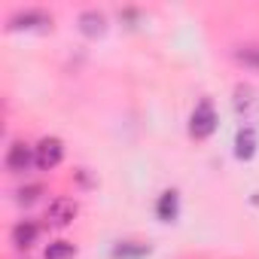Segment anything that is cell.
<instances>
[{"mask_svg": "<svg viewBox=\"0 0 259 259\" xmlns=\"http://www.w3.org/2000/svg\"><path fill=\"white\" fill-rule=\"evenodd\" d=\"M213 132H217V110H213L210 98H201V101L195 104L192 116H189V135H192L195 141H204V138H210Z\"/></svg>", "mask_w": 259, "mask_h": 259, "instance_id": "1", "label": "cell"}, {"mask_svg": "<svg viewBox=\"0 0 259 259\" xmlns=\"http://www.w3.org/2000/svg\"><path fill=\"white\" fill-rule=\"evenodd\" d=\"M52 25V16H46L43 10H25V13H16L10 19V28L13 31H34V28H49Z\"/></svg>", "mask_w": 259, "mask_h": 259, "instance_id": "4", "label": "cell"}, {"mask_svg": "<svg viewBox=\"0 0 259 259\" xmlns=\"http://www.w3.org/2000/svg\"><path fill=\"white\" fill-rule=\"evenodd\" d=\"M238 58H241V61H247V64H256V67H259V49H241V52H238Z\"/></svg>", "mask_w": 259, "mask_h": 259, "instance_id": "14", "label": "cell"}, {"mask_svg": "<svg viewBox=\"0 0 259 259\" xmlns=\"http://www.w3.org/2000/svg\"><path fill=\"white\" fill-rule=\"evenodd\" d=\"M76 201L73 198H55L52 204H49V210H46V220H49V226H67L73 217H76Z\"/></svg>", "mask_w": 259, "mask_h": 259, "instance_id": "6", "label": "cell"}, {"mask_svg": "<svg viewBox=\"0 0 259 259\" xmlns=\"http://www.w3.org/2000/svg\"><path fill=\"white\" fill-rule=\"evenodd\" d=\"M31 165H37V153H34L28 144L16 141V144L10 147V153H7V168H10L13 174H22V171H28Z\"/></svg>", "mask_w": 259, "mask_h": 259, "instance_id": "3", "label": "cell"}, {"mask_svg": "<svg viewBox=\"0 0 259 259\" xmlns=\"http://www.w3.org/2000/svg\"><path fill=\"white\" fill-rule=\"evenodd\" d=\"M156 213H159L162 223H174L177 220V213H180V195H177V189H168V192L159 195Z\"/></svg>", "mask_w": 259, "mask_h": 259, "instance_id": "9", "label": "cell"}, {"mask_svg": "<svg viewBox=\"0 0 259 259\" xmlns=\"http://www.w3.org/2000/svg\"><path fill=\"white\" fill-rule=\"evenodd\" d=\"M256 147H259V138H256V128H241L238 132V138H235V156L241 159V162H250L253 156H256Z\"/></svg>", "mask_w": 259, "mask_h": 259, "instance_id": "7", "label": "cell"}, {"mask_svg": "<svg viewBox=\"0 0 259 259\" xmlns=\"http://www.w3.org/2000/svg\"><path fill=\"white\" fill-rule=\"evenodd\" d=\"M43 259H76V247L70 241H52L43 253Z\"/></svg>", "mask_w": 259, "mask_h": 259, "instance_id": "12", "label": "cell"}, {"mask_svg": "<svg viewBox=\"0 0 259 259\" xmlns=\"http://www.w3.org/2000/svg\"><path fill=\"white\" fill-rule=\"evenodd\" d=\"M235 110H238V116H244V119H253L256 113H259V98H256V89L253 85H238L235 89Z\"/></svg>", "mask_w": 259, "mask_h": 259, "instance_id": "5", "label": "cell"}, {"mask_svg": "<svg viewBox=\"0 0 259 259\" xmlns=\"http://www.w3.org/2000/svg\"><path fill=\"white\" fill-rule=\"evenodd\" d=\"M34 153H37V168H40V171H52V168L64 159V144H61L58 138H43V141L34 147Z\"/></svg>", "mask_w": 259, "mask_h": 259, "instance_id": "2", "label": "cell"}, {"mask_svg": "<svg viewBox=\"0 0 259 259\" xmlns=\"http://www.w3.org/2000/svg\"><path fill=\"white\" fill-rule=\"evenodd\" d=\"M79 31H82L85 37H104V31H107V16L98 13V10H85V13L79 16Z\"/></svg>", "mask_w": 259, "mask_h": 259, "instance_id": "8", "label": "cell"}, {"mask_svg": "<svg viewBox=\"0 0 259 259\" xmlns=\"http://www.w3.org/2000/svg\"><path fill=\"white\" fill-rule=\"evenodd\" d=\"M43 195V186H25V189H19V204H34L37 198Z\"/></svg>", "mask_w": 259, "mask_h": 259, "instance_id": "13", "label": "cell"}, {"mask_svg": "<svg viewBox=\"0 0 259 259\" xmlns=\"http://www.w3.org/2000/svg\"><path fill=\"white\" fill-rule=\"evenodd\" d=\"M150 253H153V247H150V244H141V241H125V244H119V247L113 250L116 259H144V256H150Z\"/></svg>", "mask_w": 259, "mask_h": 259, "instance_id": "11", "label": "cell"}, {"mask_svg": "<svg viewBox=\"0 0 259 259\" xmlns=\"http://www.w3.org/2000/svg\"><path fill=\"white\" fill-rule=\"evenodd\" d=\"M37 235H40V226L31 223V220H22V223L13 229V244H16V247H31V244L37 241Z\"/></svg>", "mask_w": 259, "mask_h": 259, "instance_id": "10", "label": "cell"}]
</instances>
